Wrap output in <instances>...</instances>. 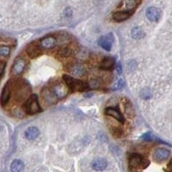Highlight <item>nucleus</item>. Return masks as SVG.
I'll list each match as a JSON object with an SVG mask.
<instances>
[{
    "label": "nucleus",
    "mask_w": 172,
    "mask_h": 172,
    "mask_svg": "<svg viewBox=\"0 0 172 172\" xmlns=\"http://www.w3.org/2000/svg\"><path fill=\"white\" fill-rule=\"evenodd\" d=\"M68 71L70 72V73L73 76H78V77H81L84 74L85 72V68L84 66L81 64H78V63H75V64H71L69 65Z\"/></svg>",
    "instance_id": "nucleus-9"
},
{
    "label": "nucleus",
    "mask_w": 172,
    "mask_h": 172,
    "mask_svg": "<svg viewBox=\"0 0 172 172\" xmlns=\"http://www.w3.org/2000/svg\"><path fill=\"white\" fill-rule=\"evenodd\" d=\"M168 170H172V160L170 162V164H169Z\"/></svg>",
    "instance_id": "nucleus-28"
},
{
    "label": "nucleus",
    "mask_w": 172,
    "mask_h": 172,
    "mask_svg": "<svg viewBox=\"0 0 172 172\" xmlns=\"http://www.w3.org/2000/svg\"><path fill=\"white\" fill-rule=\"evenodd\" d=\"M170 157V151L165 148H158L153 153V158L156 162H163Z\"/></svg>",
    "instance_id": "nucleus-7"
},
{
    "label": "nucleus",
    "mask_w": 172,
    "mask_h": 172,
    "mask_svg": "<svg viewBox=\"0 0 172 172\" xmlns=\"http://www.w3.org/2000/svg\"><path fill=\"white\" fill-rule=\"evenodd\" d=\"M123 86H124V81L122 79H120L118 82L116 83V84L114 87V89L115 90H121L122 88H123Z\"/></svg>",
    "instance_id": "nucleus-23"
},
{
    "label": "nucleus",
    "mask_w": 172,
    "mask_h": 172,
    "mask_svg": "<svg viewBox=\"0 0 172 172\" xmlns=\"http://www.w3.org/2000/svg\"><path fill=\"white\" fill-rule=\"evenodd\" d=\"M41 44L43 48L50 49V48H53V47H55L56 39L54 37H53V36H47V37H45L44 39L41 40Z\"/></svg>",
    "instance_id": "nucleus-16"
},
{
    "label": "nucleus",
    "mask_w": 172,
    "mask_h": 172,
    "mask_svg": "<svg viewBox=\"0 0 172 172\" xmlns=\"http://www.w3.org/2000/svg\"><path fill=\"white\" fill-rule=\"evenodd\" d=\"M25 110L29 115H36L37 113L42 111L41 108L40 106L38 97L36 95H32L27 100L25 103Z\"/></svg>",
    "instance_id": "nucleus-3"
},
{
    "label": "nucleus",
    "mask_w": 172,
    "mask_h": 172,
    "mask_svg": "<svg viewBox=\"0 0 172 172\" xmlns=\"http://www.w3.org/2000/svg\"><path fill=\"white\" fill-rule=\"evenodd\" d=\"M115 65V59L112 57H106L101 62L100 68L103 70H110Z\"/></svg>",
    "instance_id": "nucleus-18"
},
{
    "label": "nucleus",
    "mask_w": 172,
    "mask_h": 172,
    "mask_svg": "<svg viewBox=\"0 0 172 172\" xmlns=\"http://www.w3.org/2000/svg\"><path fill=\"white\" fill-rule=\"evenodd\" d=\"M69 54H70V50L67 47H63L60 51V54L63 55V56H68Z\"/></svg>",
    "instance_id": "nucleus-24"
},
{
    "label": "nucleus",
    "mask_w": 172,
    "mask_h": 172,
    "mask_svg": "<svg viewBox=\"0 0 172 172\" xmlns=\"http://www.w3.org/2000/svg\"><path fill=\"white\" fill-rule=\"evenodd\" d=\"M11 54V47L7 46H0V56L6 57Z\"/></svg>",
    "instance_id": "nucleus-22"
},
{
    "label": "nucleus",
    "mask_w": 172,
    "mask_h": 172,
    "mask_svg": "<svg viewBox=\"0 0 172 172\" xmlns=\"http://www.w3.org/2000/svg\"><path fill=\"white\" fill-rule=\"evenodd\" d=\"M140 0H126L125 4L126 7L131 10V9H133L138 6V4H140Z\"/></svg>",
    "instance_id": "nucleus-21"
},
{
    "label": "nucleus",
    "mask_w": 172,
    "mask_h": 172,
    "mask_svg": "<svg viewBox=\"0 0 172 172\" xmlns=\"http://www.w3.org/2000/svg\"><path fill=\"white\" fill-rule=\"evenodd\" d=\"M117 72H118L119 74L122 73V64H119L118 66H117Z\"/></svg>",
    "instance_id": "nucleus-27"
},
{
    "label": "nucleus",
    "mask_w": 172,
    "mask_h": 172,
    "mask_svg": "<svg viewBox=\"0 0 172 172\" xmlns=\"http://www.w3.org/2000/svg\"><path fill=\"white\" fill-rule=\"evenodd\" d=\"M26 67V61L23 59H17V60L15 61V63L13 64L12 66V70L11 72L14 75H20L22 74L24 69Z\"/></svg>",
    "instance_id": "nucleus-6"
},
{
    "label": "nucleus",
    "mask_w": 172,
    "mask_h": 172,
    "mask_svg": "<svg viewBox=\"0 0 172 172\" xmlns=\"http://www.w3.org/2000/svg\"><path fill=\"white\" fill-rule=\"evenodd\" d=\"M105 115L112 117V118L115 119L116 121H118L121 123H124L125 122V118L123 117V115H122V113L119 111L118 109H116L115 108H107L105 109Z\"/></svg>",
    "instance_id": "nucleus-5"
},
{
    "label": "nucleus",
    "mask_w": 172,
    "mask_h": 172,
    "mask_svg": "<svg viewBox=\"0 0 172 172\" xmlns=\"http://www.w3.org/2000/svg\"><path fill=\"white\" fill-rule=\"evenodd\" d=\"M11 97V85H10V82H8L5 85H4L3 91L1 93V97H0V103L2 106H5L6 104L9 103Z\"/></svg>",
    "instance_id": "nucleus-11"
},
{
    "label": "nucleus",
    "mask_w": 172,
    "mask_h": 172,
    "mask_svg": "<svg viewBox=\"0 0 172 172\" xmlns=\"http://www.w3.org/2000/svg\"><path fill=\"white\" fill-rule=\"evenodd\" d=\"M24 168V164L23 162L19 160V159H16L14 161L11 163V171L13 172H19L22 171Z\"/></svg>",
    "instance_id": "nucleus-19"
},
{
    "label": "nucleus",
    "mask_w": 172,
    "mask_h": 172,
    "mask_svg": "<svg viewBox=\"0 0 172 172\" xmlns=\"http://www.w3.org/2000/svg\"><path fill=\"white\" fill-rule=\"evenodd\" d=\"M132 36L134 39H142L144 36H145V32L143 31V29L140 28V27H134L132 31H131Z\"/></svg>",
    "instance_id": "nucleus-20"
},
{
    "label": "nucleus",
    "mask_w": 172,
    "mask_h": 172,
    "mask_svg": "<svg viewBox=\"0 0 172 172\" xmlns=\"http://www.w3.org/2000/svg\"><path fill=\"white\" fill-rule=\"evenodd\" d=\"M5 62L4 61H0V77L3 75V73L4 72V69H5Z\"/></svg>",
    "instance_id": "nucleus-25"
},
{
    "label": "nucleus",
    "mask_w": 172,
    "mask_h": 172,
    "mask_svg": "<svg viewBox=\"0 0 172 172\" xmlns=\"http://www.w3.org/2000/svg\"><path fill=\"white\" fill-rule=\"evenodd\" d=\"M40 135L39 129L36 127H30L25 131V137L29 140H36Z\"/></svg>",
    "instance_id": "nucleus-17"
},
{
    "label": "nucleus",
    "mask_w": 172,
    "mask_h": 172,
    "mask_svg": "<svg viewBox=\"0 0 172 172\" xmlns=\"http://www.w3.org/2000/svg\"><path fill=\"white\" fill-rule=\"evenodd\" d=\"M91 165H92V168L95 170H104L105 169L107 168L108 162L104 158H95L93 161H92Z\"/></svg>",
    "instance_id": "nucleus-14"
},
{
    "label": "nucleus",
    "mask_w": 172,
    "mask_h": 172,
    "mask_svg": "<svg viewBox=\"0 0 172 172\" xmlns=\"http://www.w3.org/2000/svg\"><path fill=\"white\" fill-rule=\"evenodd\" d=\"M98 85H99V84H98V82L96 81V80H92V81L90 82V87H91V88H97V87H98Z\"/></svg>",
    "instance_id": "nucleus-26"
},
{
    "label": "nucleus",
    "mask_w": 172,
    "mask_h": 172,
    "mask_svg": "<svg viewBox=\"0 0 172 172\" xmlns=\"http://www.w3.org/2000/svg\"><path fill=\"white\" fill-rule=\"evenodd\" d=\"M52 91L54 92L55 97L58 99H62L67 96L68 94V88L62 84H57L52 88Z\"/></svg>",
    "instance_id": "nucleus-4"
},
{
    "label": "nucleus",
    "mask_w": 172,
    "mask_h": 172,
    "mask_svg": "<svg viewBox=\"0 0 172 172\" xmlns=\"http://www.w3.org/2000/svg\"><path fill=\"white\" fill-rule=\"evenodd\" d=\"M112 34H108L107 36H102L100 39L98 40V44L99 46L102 47L103 49L106 51H110L111 50L112 47Z\"/></svg>",
    "instance_id": "nucleus-10"
},
{
    "label": "nucleus",
    "mask_w": 172,
    "mask_h": 172,
    "mask_svg": "<svg viewBox=\"0 0 172 172\" xmlns=\"http://www.w3.org/2000/svg\"><path fill=\"white\" fill-rule=\"evenodd\" d=\"M150 162L146 158H144L143 156L137 153H133L130 156L128 160L129 168L132 170H144L149 165Z\"/></svg>",
    "instance_id": "nucleus-1"
},
{
    "label": "nucleus",
    "mask_w": 172,
    "mask_h": 172,
    "mask_svg": "<svg viewBox=\"0 0 172 172\" xmlns=\"http://www.w3.org/2000/svg\"><path fill=\"white\" fill-rule=\"evenodd\" d=\"M131 14H132V12L129 11H116L113 14V19L116 22H123L128 19Z\"/></svg>",
    "instance_id": "nucleus-15"
},
{
    "label": "nucleus",
    "mask_w": 172,
    "mask_h": 172,
    "mask_svg": "<svg viewBox=\"0 0 172 172\" xmlns=\"http://www.w3.org/2000/svg\"><path fill=\"white\" fill-rule=\"evenodd\" d=\"M41 95H42L43 100L46 102V103L53 104L56 102V100H58V98L55 97L54 92L52 90H47V89L43 90L42 92H41Z\"/></svg>",
    "instance_id": "nucleus-13"
},
{
    "label": "nucleus",
    "mask_w": 172,
    "mask_h": 172,
    "mask_svg": "<svg viewBox=\"0 0 172 172\" xmlns=\"http://www.w3.org/2000/svg\"><path fill=\"white\" fill-rule=\"evenodd\" d=\"M63 79L66 84L67 87L72 91H80L81 92L88 87L87 84H85L83 81L79 80V79H74L72 76L63 75Z\"/></svg>",
    "instance_id": "nucleus-2"
},
{
    "label": "nucleus",
    "mask_w": 172,
    "mask_h": 172,
    "mask_svg": "<svg viewBox=\"0 0 172 172\" xmlns=\"http://www.w3.org/2000/svg\"><path fill=\"white\" fill-rule=\"evenodd\" d=\"M27 53L31 58H36L41 54V48L37 42H32L28 45Z\"/></svg>",
    "instance_id": "nucleus-12"
},
{
    "label": "nucleus",
    "mask_w": 172,
    "mask_h": 172,
    "mask_svg": "<svg viewBox=\"0 0 172 172\" xmlns=\"http://www.w3.org/2000/svg\"><path fill=\"white\" fill-rule=\"evenodd\" d=\"M146 14L147 18L151 22H158L161 17V11L157 7H149Z\"/></svg>",
    "instance_id": "nucleus-8"
}]
</instances>
